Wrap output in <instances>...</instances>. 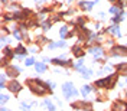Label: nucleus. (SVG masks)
I'll use <instances>...</instances> for the list:
<instances>
[{
	"mask_svg": "<svg viewBox=\"0 0 127 111\" xmlns=\"http://www.w3.org/2000/svg\"><path fill=\"white\" fill-rule=\"evenodd\" d=\"M29 85H30V88L33 89L36 94H45V88H43V84L41 82V81H36V79H30L29 81Z\"/></svg>",
	"mask_w": 127,
	"mask_h": 111,
	"instance_id": "nucleus-1",
	"label": "nucleus"
},
{
	"mask_svg": "<svg viewBox=\"0 0 127 111\" xmlns=\"http://www.w3.org/2000/svg\"><path fill=\"white\" fill-rule=\"evenodd\" d=\"M62 91H64V94H65V97H67V98H69V97H75V95H76L75 88L72 87V84H71V82L64 84V85H62Z\"/></svg>",
	"mask_w": 127,
	"mask_h": 111,
	"instance_id": "nucleus-2",
	"label": "nucleus"
},
{
	"mask_svg": "<svg viewBox=\"0 0 127 111\" xmlns=\"http://www.w3.org/2000/svg\"><path fill=\"white\" fill-rule=\"evenodd\" d=\"M113 52L116 53V55H127V48H123V46H116Z\"/></svg>",
	"mask_w": 127,
	"mask_h": 111,
	"instance_id": "nucleus-3",
	"label": "nucleus"
},
{
	"mask_svg": "<svg viewBox=\"0 0 127 111\" xmlns=\"http://www.w3.org/2000/svg\"><path fill=\"white\" fill-rule=\"evenodd\" d=\"M9 89H10V91H13V92H17V91L20 89V85H19L17 82H15V81H13V82H10V85H9Z\"/></svg>",
	"mask_w": 127,
	"mask_h": 111,
	"instance_id": "nucleus-4",
	"label": "nucleus"
},
{
	"mask_svg": "<svg viewBox=\"0 0 127 111\" xmlns=\"http://www.w3.org/2000/svg\"><path fill=\"white\" fill-rule=\"evenodd\" d=\"M114 110L116 111H126L127 110V105L123 103H117L116 105H114Z\"/></svg>",
	"mask_w": 127,
	"mask_h": 111,
	"instance_id": "nucleus-5",
	"label": "nucleus"
},
{
	"mask_svg": "<svg viewBox=\"0 0 127 111\" xmlns=\"http://www.w3.org/2000/svg\"><path fill=\"white\" fill-rule=\"evenodd\" d=\"M90 52L93 53L94 56H101V55H102V49H101V48H93Z\"/></svg>",
	"mask_w": 127,
	"mask_h": 111,
	"instance_id": "nucleus-6",
	"label": "nucleus"
},
{
	"mask_svg": "<svg viewBox=\"0 0 127 111\" xmlns=\"http://www.w3.org/2000/svg\"><path fill=\"white\" fill-rule=\"evenodd\" d=\"M93 6H94V3L93 1H81V7H84V9H93Z\"/></svg>",
	"mask_w": 127,
	"mask_h": 111,
	"instance_id": "nucleus-7",
	"label": "nucleus"
},
{
	"mask_svg": "<svg viewBox=\"0 0 127 111\" xmlns=\"http://www.w3.org/2000/svg\"><path fill=\"white\" fill-rule=\"evenodd\" d=\"M108 32H111V33H114V35H117V36H120V35H121L117 26H111V27H108Z\"/></svg>",
	"mask_w": 127,
	"mask_h": 111,
	"instance_id": "nucleus-8",
	"label": "nucleus"
},
{
	"mask_svg": "<svg viewBox=\"0 0 127 111\" xmlns=\"http://www.w3.org/2000/svg\"><path fill=\"white\" fill-rule=\"evenodd\" d=\"M79 71L82 72V77H85V78L91 77V74H93V72H91L90 69H85V68H81V69H79Z\"/></svg>",
	"mask_w": 127,
	"mask_h": 111,
	"instance_id": "nucleus-9",
	"label": "nucleus"
},
{
	"mask_svg": "<svg viewBox=\"0 0 127 111\" xmlns=\"http://www.w3.org/2000/svg\"><path fill=\"white\" fill-rule=\"evenodd\" d=\"M35 68H36V71H38V72H43V71L46 69L43 64H35Z\"/></svg>",
	"mask_w": 127,
	"mask_h": 111,
	"instance_id": "nucleus-10",
	"label": "nucleus"
},
{
	"mask_svg": "<svg viewBox=\"0 0 127 111\" xmlns=\"http://www.w3.org/2000/svg\"><path fill=\"white\" fill-rule=\"evenodd\" d=\"M58 46H65V42L61 41V42H56V43H51L49 48H58Z\"/></svg>",
	"mask_w": 127,
	"mask_h": 111,
	"instance_id": "nucleus-11",
	"label": "nucleus"
},
{
	"mask_svg": "<svg viewBox=\"0 0 127 111\" xmlns=\"http://www.w3.org/2000/svg\"><path fill=\"white\" fill-rule=\"evenodd\" d=\"M90 91H91V88H90L88 85H84V87H82V89H81V92H82V95H84V97L88 94Z\"/></svg>",
	"mask_w": 127,
	"mask_h": 111,
	"instance_id": "nucleus-12",
	"label": "nucleus"
},
{
	"mask_svg": "<svg viewBox=\"0 0 127 111\" xmlns=\"http://www.w3.org/2000/svg\"><path fill=\"white\" fill-rule=\"evenodd\" d=\"M67 33H68V27H67V26H64V27L59 30V35L62 36V38H65V36H67Z\"/></svg>",
	"mask_w": 127,
	"mask_h": 111,
	"instance_id": "nucleus-13",
	"label": "nucleus"
},
{
	"mask_svg": "<svg viewBox=\"0 0 127 111\" xmlns=\"http://www.w3.org/2000/svg\"><path fill=\"white\" fill-rule=\"evenodd\" d=\"M45 105H46V107H48V108H49L51 111H53V110H55V107H53V104H52L51 101H49V100H45Z\"/></svg>",
	"mask_w": 127,
	"mask_h": 111,
	"instance_id": "nucleus-14",
	"label": "nucleus"
},
{
	"mask_svg": "<svg viewBox=\"0 0 127 111\" xmlns=\"http://www.w3.org/2000/svg\"><path fill=\"white\" fill-rule=\"evenodd\" d=\"M74 53H75L76 56H82V55H84L82 49H79V48H74Z\"/></svg>",
	"mask_w": 127,
	"mask_h": 111,
	"instance_id": "nucleus-15",
	"label": "nucleus"
},
{
	"mask_svg": "<svg viewBox=\"0 0 127 111\" xmlns=\"http://www.w3.org/2000/svg\"><path fill=\"white\" fill-rule=\"evenodd\" d=\"M110 12H111V13H119V15H120V13H121V9H120V7H116V6H114V7H111V9H110Z\"/></svg>",
	"mask_w": 127,
	"mask_h": 111,
	"instance_id": "nucleus-16",
	"label": "nucleus"
},
{
	"mask_svg": "<svg viewBox=\"0 0 127 111\" xmlns=\"http://www.w3.org/2000/svg\"><path fill=\"white\" fill-rule=\"evenodd\" d=\"M119 69L120 71H123V72H127V64H121V65H119Z\"/></svg>",
	"mask_w": 127,
	"mask_h": 111,
	"instance_id": "nucleus-17",
	"label": "nucleus"
},
{
	"mask_svg": "<svg viewBox=\"0 0 127 111\" xmlns=\"http://www.w3.org/2000/svg\"><path fill=\"white\" fill-rule=\"evenodd\" d=\"M17 53H19V55H23V53H25V48L19 46V48H17Z\"/></svg>",
	"mask_w": 127,
	"mask_h": 111,
	"instance_id": "nucleus-18",
	"label": "nucleus"
},
{
	"mask_svg": "<svg viewBox=\"0 0 127 111\" xmlns=\"http://www.w3.org/2000/svg\"><path fill=\"white\" fill-rule=\"evenodd\" d=\"M0 98H1V103H4V101H7V100H9V97H7V95H4V94H1Z\"/></svg>",
	"mask_w": 127,
	"mask_h": 111,
	"instance_id": "nucleus-19",
	"label": "nucleus"
},
{
	"mask_svg": "<svg viewBox=\"0 0 127 111\" xmlns=\"http://www.w3.org/2000/svg\"><path fill=\"white\" fill-rule=\"evenodd\" d=\"M33 64V58H27L26 59V65H32Z\"/></svg>",
	"mask_w": 127,
	"mask_h": 111,
	"instance_id": "nucleus-20",
	"label": "nucleus"
},
{
	"mask_svg": "<svg viewBox=\"0 0 127 111\" xmlns=\"http://www.w3.org/2000/svg\"><path fill=\"white\" fill-rule=\"evenodd\" d=\"M4 53H6L7 56H12V51H10V49H7V48L4 49Z\"/></svg>",
	"mask_w": 127,
	"mask_h": 111,
	"instance_id": "nucleus-21",
	"label": "nucleus"
},
{
	"mask_svg": "<svg viewBox=\"0 0 127 111\" xmlns=\"http://www.w3.org/2000/svg\"><path fill=\"white\" fill-rule=\"evenodd\" d=\"M15 38H16V39H19V41H20V33H19L17 30H15Z\"/></svg>",
	"mask_w": 127,
	"mask_h": 111,
	"instance_id": "nucleus-22",
	"label": "nucleus"
},
{
	"mask_svg": "<svg viewBox=\"0 0 127 111\" xmlns=\"http://www.w3.org/2000/svg\"><path fill=\"white\" fill-rule=\"evenodd\" d=\"M22 108H23L25 111H27V110H29V105H26V104H22Z\"/></svg>",
	"mask_w": 127,
	"mask_h": 111,
	"instance_id": "nucleus-23",
	"label": "nucleus"
},
{
	"mask_svg": "<svg viewBox=\"0 0 127 111\" xmlns=\"http://www.w3.org/2000/svg\"><path fill=\"white\" fill-rule=\"evenodd\" d=\"M48 85L51 87V88H53V87H55V84H53V82H48Z\"/></svg>",
	"mask_w": 127,
	"mask_h": 111,
	"instance_id": "nucleus-24",
	"label": "nucleus"
},
{
	"mask_svg": "<svg viewBox=\"0 0 127 111\" xmlns=\"http://www.w3.org/2000/svg\"><path fill=\"white\" fill-rule=\"evenodd\" d=\"M1 111H9L7 108H4V107H3V108H1Z\"/></svg>",
	"mask_w": 127,
	"mask_h": 111,
	"instance_id": "nucleus-25",
	"label": "nucleus"
},
{
	"mask_svg": "<svg viewBox=\"0 0 127 111\" xmlns=\"http://www.w3.org/2000/svg\"><path fill=\"white\" fill-rule=\"evenodd\" d=\"M36 1H42V0H36Z\"/></svg>",
	"mask_w": 127,
	"mask_h": 111,
	"instance_id": "nucleus-26",
	"label": "nucleus"
}]
</instances>
